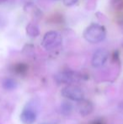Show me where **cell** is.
<instances>
[{
  "instance_id": "8",
  "label": "cell",
  "mask_w": 123,
  "mask_h": 124,
  "mask_svg": "<svg viewBox=\"0 0 123 124\" xmlns=\"http://www.w3.org/2000/svg\"><path fill=\"white\" fill-rule=\"evenodd\" d=\"M60 110L61 113L64 116H70L73 111V106L72 104L68 101H64L62 102L60 106Z\"/></svg>"
},
{
  "instance_id": "6",
  "label": "cell",
  "mask_w": 123,
  "mask_h": 124,
  "mask_svg": "<svg viewBox=\"0 0 123 124\" xmlns=\"http://www.w3.org/2000/svg\"><path fill=\"white\" fill-rule=\"evenodd\" d=\"M109 57V52L105 48H100L94 53L91 63L94 68H101L105 65Z\"/></svg>"
},
{
  "instance_id": "4",
  "label": "cell",
  "mask_w": 123,
  "mask_h": 124,
  "mask_svg": "<svg viewBox=\"0 0 123 124\" xmlns=\"http://www.w3.org/2000/svg\"><path fill=\"white\" fill-rule=\"evenodd\" d=\"M56 81L58 84L62 85H73L74 83H77L80 80V75L77 72H74L72 70H65L62 72L58 73L55 76Z\"/></svg>"
},
{
  "instance_id": "10",
  "label": "cell",
  "mask_w": 123,
  "mask_h": 124,
  "mask_svg": "<svg viewBox=\"0 0 123 124\" xmlns=\"http://www.w3.org/2000/svg\"><path fill=\"white\" fill-rule=\"evenodd\" d=\"M26 33L30 37H36L40 35V30L35 23H29L26 26Z\"/></svg>"
},
{
  "instance_id": "11",
  "label": "cell",
  "mask_w": 123,
  "mask_h": 124,
  "mask_svg": "<svg viewBox=\"0 0 123 124\" xmlns=\"http://www.w3.org/2000/svg\"><path fill=\"white\" fill-rule=\"evenodd\" d=\"M62 1H63L64 5H66L67 7H72L75 5L79 0H62Z\"/></svg>"
},
{
  "instance_id": "14",
  "label": "cell",
  "mask_w": 123,
  "mask_h": 124,
  "mask_svg": "<svg viewBox=\"0 0 123 124\" xmlns=\"http://www.w3.org/2000/svg\"><path fill=\"white\" fill-rule=\"evenodd\" d=\"M10 1V0H0V3H7V2Z\"/></svg>"
},
{
  "instance_id": "12",
  "label": "cell",
  "mask_w": 123,
  "mask_h": 124,
  "mask_svg": "<svg viewBox=\"0 0 123 124\" xmlns=\"http://www.w3.org/2000/svg\"><path fill=\"white\" fill-rule=\"evenodd\" d=\"M16 70L18 71L20 74H22L23 72H25L26 71V67L23 64H20L16 67Z\"/></svg>"
},
{
  "instance_id": "3",
  "label": "cell",
  "mask_w": 123,
  "mask_h": 124,
  "mask_svg": "<svg viewBox=\"0 0 123 124\" xmlns=\"http://www.w3.org/2000/svg\"><path fill=\"white\" fill-rule=\"evenodd\" d=\"M61 94L66 99L78 102L84 100V96L83 90L76 85H68L64 86L61 90Z\"/></svg>"
},
{
  "instance_id": "7",
  "label": "cell",
  "mask_w": 123,
  "mask_h": 124,
  "mask_svg": "<svg viewBox=\"0 0 123 124\" xmlns=\"http://www.w3.org/2000/svg\"><path fill=\"white\" fill-rule=\"evenodd\" d=\"M78 111L82 116H87L90 115L94 111V105L89 100H82L78 103Z\"/></svg>"
},
{
  "instance_id": "16",
  "label": "cell",
  "mask_w": 123,
  "mask_h": 124,
  "mask_svg": "<svg viewBox=\"0 0 123 124\" xmlns=\"http://www.w3.org/2000/svg\"><path fill=\"white\" fill-rule=\"evenodd\" d=\"M53 1H58V0H53Z\"/></svg>"
},
{
  "instance_id": "15",
  "label": "cell",
  "mask_w": 123,
  "mask_h": 124,
  "mask_svg": "<svg viewBox=\"0 0 123 124\" xmlns=\"http://www.w3.org/2000/svg\"><path fill=\"white\" fill-rule=\"evenodd\" d=\"M42 124H57V123H44Z\"/></svg>"
},
{
  "instance_id": "2",
  "label": "cell",
  "mask_w": 123,
  "mask_h": 124,
  "mask_svg": "<svg viewBox=\"0 0 123 124\" xmlns=\"http://www.w3.org/2000/svg\"><path fill=\"white\" fill-rule=\"evenodd\" d=\"M62 36L58 31H48L43 36L41 46L46 51H53L58 48L62 44Z\"/></svg>"
},
{
  "instance_id": "9",
  "label": "cell",
  "mask_w": 123,
  "mask_h": 124,
  "mask_svg": "<svg viewBox=\"0 0 123 124\" xmlns=\"http://www.w3.org/2000/svg\"><path fill=\"white\" fill-rule=\"evenodd\" d=\"M17 85H18L17 82L12 78H6L2 82V86H3V88L5 90H8V91L15 90V89L17 88Z\"/></svg>"
},
{
  "instance_id": "1",
  "label": "cell",
  "mask_w": 123,
  "mask_h": 124,
  "mask_svg": "<svg viewBox=\"0 0 123 124\" xmlns=\"http://www.w3.org/2000/svg\"><path fill=\"white\" fill-rule=\"evenodd\" d=\"M106 36L105 28L99 24H92L84 31V37L92 44H97L104 41Z\"/></svg>"
},
{
  "instance_id": "5",
  "label": "cell",
  "mask_w": 123,
  "mask_h": 124,
  "mask_svg": "<svg viewBox=\"0 0 123 124\" xmlns=\"http://www.w3.org/2000/svg\"><path fill=\"white\" fill-rule=\"evenodd\" d=\"M37 119V111L33 106L27 105L20 114V120L24 124H34Z\"/></svg>"
},
{
  "instance_id": "13",
  "label": "cell",
  "mask_w": 123,
  "mask_h": 124,
  "mask_svg": "<svg viewBox=\"0 0 123 124\" xmlns=\"http://www.w3.org/2000/svg\"><path fill=\"white\" fill-rule=\"evenodd\" d=\"M91 124H104L101 121H99V120H95L93 123H91Z\"/></svg>"
}]
</instances>
